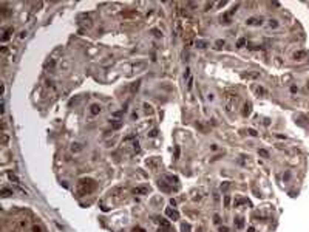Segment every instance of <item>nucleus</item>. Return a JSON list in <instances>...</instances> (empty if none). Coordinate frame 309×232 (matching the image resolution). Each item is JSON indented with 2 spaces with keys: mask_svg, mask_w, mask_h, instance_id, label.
<instances>
[{
  "mask_svg": "<svg viewBox=\"0 0 309 232\" xmlns=\"http://www.w3.org/2000/svg\"><path fill=\"white\" fill-rule=\"evenodd\" d=\"M94 187H96L94 181H91V180H82L81 184H79V192H81V194H90L91 190H94Z\"/></svg>",
  "mask_w": 309,
  "mask_h": 232,
  "instance_id": "f257e3e1",
  "label": "nucleus"
},
{
  "mask_svg": "<svg viewBox=\"0 0 309 232\" xmlns=\"http://www.w3.org/2000/svg\"><path fill=\"white\" fill-rule=\"evenodd\" d=\"M158 186H159V189H162L164 192H172V190L175 189V187H173V186H170V184H169V183L165 181L164 178H162V180H159Z\"/></svg>",
  "mask_w": 309,
  "mask_h": 232,
  "instance_id": "f03ea898",
  "label": "nucleus"
},
{
  "mask_svg": "<svg viewBox=\"0 0 309 232\" xmlns=\"http://www.w3.org/2000/svg\"><path fill=\"white\" fill-rule=\"evenodd\" d=\"M233 104H237V96L227 95V102H226V107H227V111L233 110Z\"/></svg>",
  "mask_w": 309,
  "mask_h": 232,
  "instance_id": "7ed1b4c3",
  "label": "nucleus"
},
{
  "mask_svg": "<svg viewBox=\"0 0 309 232\" xmlns=\"http://www.w3.org/2000/svg\"><path fill=\"white\" fill-rule=\"evenodd\" d=\"M165 215H167L170 220H173V221L175 220H179V214L175 209H172V207H167V209H165Z\"/></svg>",
  "mask_w": 309,
  "mask_h": 232,
  "instance_id": "20e7f679",
  "label": "nucleus"
},
{
  "mask_svg": "<svg viewBox=\"0 0 309 232\" xmlns=\"http://www.w3.org/2000/svg\"><path fill=\"white\" fill-rule=\"evenodd\" d=\"M149 187L147 186H142V187H136V189L133 190V194H136V195H145V194H149Z\"/></svg>",
  "mask_w": 309,
  "mask_h": 232,
  "instance_id": "39448f33",
  "label": "nucleus"
},
{
  "mask_svg": "<svg viewBox=\"0 0 309 232\" xmlns=\"http://www.w3.org/2000/svg\"><path fill=\"white\" fill-rule=\"evenodd\" d=\"M252 111V104L251 102H246L244 104V108H243V116H249Z\"/></svg>",
  "mask_w": 309,
  "mask_h": 232,
  "instance_id": "423d86ee",
  "label": "nucleus"
},
{
  "mask_svg": "<svg viewBox=\"0 0 309 232\" xmlns=\"http://www.w3.org/2000/svg\"><path fill=\"white\" fill-rule=\"evenodd\" d=\"M243 226H244V218L243 217H237V218H235V228L243 229Z\"/></svg>",
  "mask_w": 309,
  "mask_h": 232,
  "instance_id": "0eeeda50",
  "label": "nucleus"
},
{
  "mask_svg": "<svg viewBox=\"0 0 309 232\" xmlns=\"http://www.w3.org/2000/svg\"><path fill=\"white\" fill-rule=\"evenodd\" d=\"M33 232H47V229L43 228L42 223H36V224H33Z\"/></svg>",
  "mask_w": 309,
  "mask_h": 232,
  "instance_id": "6e6552de",
  "label": "nucleus"
},
{
  "mask_svg": "<svg viewBox=\"0 0 309 232\" xmlns=\"http://www.w3.org/2000/svg\"><path fill=\"white\" fill-rule=\"evenodd\" d=\"M101 110L102 108H101V105H97V104H93L91 105V115H99Z\"/></svg>",
  "mask_w": 309,
  "mask_h": 232,
  "instance_id": "1a4fd4ad",
  "label": "nucleus"
},
{
  "mask_svg": "<svg viewBox=\"0 0 309 232\" xmlns=\"http://www.w3.org/2000/svg\"><path fill=\"white\" fill-rule=\"evenodd\" d=\"M247 25H261V19H255V17L249 19V20H247Z\"/></svg>",
  "mask_w": 309,
  "mask_h": 232,
  "instance_id": "9d476101",
  "label": "nucleus"
},
{
  "mask_svg": "<svg viewBox=\"0 0 309 232\" xmlns=\"http://www.w3.org/2000/svg\"><path fill=\"white\" fill-rule=\"evenodd\" d=\"M158 221H159V224H161V228H162V229H170L169 221H165L164 218H158Z\"/></svg>",
  "mask_w": 309,
  "mask_h": 232,
  "instance_id": "9b49d317",
  "label": "nucleus"
},
{
  "mask_svg": "<svg viewBox=\"0 0 309 232\" xmlns=\"http://www.w3.org/2000/svg\"><path fill=\"white\" fill-rule=\"evenodd\" d=\"M8 141H9L8 133L6 132H2V146H8Z\"/></svg>",
  "mask_w": 309,
  "mask_h": 232,
  "instance_id": "f8f14e48",
  "label": "nucleus"
},
{
  "mask_svg": "<svg viewBox=\"0 0 309 232\" xmlns=\"http://www.w3.org/2000/svg\"><path fill=\"white\" fill-rule=\"evenodd\" d=\"M11 33H12V28H9V29H8V31H6V33H5V36L2 37V42H6V40H8V39H9V37H11Z\"/></svg>",
  "mask_w": 309,
  "mask_h": 232,
  "instance_id": "ddd939ff",
  "label": "nucleus"
},
{
  "mask_svg": "<svg viewBox=\"0 0 309 232\" xmlns=\"http://www.w3.org/2000/svg\"><path fill=\"white\" fill-rule=\"evenodd\" d=\"M2 195L3 196H9V195H12V190L8 189V187H3V189H2Z\"/></svg>",
  "mask_w": 309,
  "mask_h": 232,
  "instance_id": "4468645a",
  "label": "nucleus"
},
{
  "mask_svg": "<svg viewBox=\"0 0 309 232\" xmlns=\"http://www.w3.org/2000/svg\"><path fill=\"white\" fill-rule=\"evenodd\" d=\"M8 178H9V180H11V181H14V183H19V178H17V176H16V175H14V173H12V172H11V170H9V172H8Z\"/></svg>",
  "mask_w": 309,
  "mask_h": 232,
  "instance_id": "2eb2a0df",
  "label": "nucleus"
},
{
  "mask_svg": "<svg viewBox=\"0 0 309 232\" xmlns=\"http://www.w3.org/2000/svg\"><path fill=\"white\" fill-rule=\"evenodd\" d=\"M197 47L198 48H206V47H207V42H206V40H198L197 42Z\"/></svg>",
  "mask_w": 309,
  "mask_h": 232,
  "instance_id": "dca6fc26",
  "label": "nucleus"
},
{
  "mask_svg": "<svg viewBox=\"0 0 309 232\" xmlns=\"http://www.w3.org/2000/svg\"><path fill=\"white\" fill-rule=\"evenodd\" d=\"M305 54H306L305 51H297L295 54H294V57H295V59H298V61H300V59H301L303 56H305Z\"/></svg>",
  "mask_w": 309,
  "mask_h": 232,
  "instance_id": "f3484780",
  "label": "nucleus"
},
{
  "mask_svg": "<svg viewBox=\"0 0 309 232\" xmlns=\"http://www.w3.org/2000/svg\"><path fill=\"white\" fill-rule=\"evenodd\" d=\"M255 91H257L258 95H266V90L261 88V87H255Z\"/></svg>",
  "mask_w": 309,
  "mask_h": 232,
  "instance_id": "a211bd4d",
  "label": "nucleus"
},
{
  "mask_svg": "<svg viewBox=\"0 0 309 232\" xmlns=\"http://www.w3.org/2000/svg\"><path fill=\"white\" fill-rule=\"evenodd\" d=\"M81 149H82V147H81V144H77V142H76V144H73V147H71L73 152H79Z\"/></svg>",
  "mask_w": 309,
  "mask_h": 232,
  "instance_id": "6ab92c4d",
  "label": "nucleus"
},
{
  "mask_svg": "<svg viewBox=\"0 0 309 232\" xmlns=\"http://www.w3.org/2000/svg\"><path fill=\"white\" fill-rule=\"evenodd\" d=\"M181 229H183V232H190V226H189V224H185V223H183Z\"/></svg>",
  "mask_w": 309,
  "mask_h": 232,
  "instance_id": "aec40b11",
  "label": "nucleus"
},
{
  "mask_svg": "<svg viewBox=\"0 0 309 232\" xmlns=\"http://www.w3.org/2000/svg\"><path fill=\"white\" fill-rule=\"evenodd\" d=\"M244 45H246V39H240V40H238V43H237V47H240V48H241V47H244Z\"/></svg>",
  "mask_w": 309,
  "mask_h": 232,
  "instance_id": "412c9836",
  "label": "nucleus"
},
{
  "mask_svg": "<svg viewBox=\"0 0 309 232\" xmlns=\"http://www.w3.org/2000/svg\"><path fill=\"white\" fill-rule=\"evenodd\" d=\"M269 26H271V28H277L278 26V22L277 20H269Z\"/></svg>",
  "mask_w": 309,
  "mask_h": 232,
  "instance_id": "4be33fe9",
  "label": "nucleus"
},
{
  "mask_svg": "<svg viewBox=\"0 0 309 232\" xmlns=\"http://www.w3.org/2000/svg\"><path fill=\"white\" fill-rule=\"evenodd\" d=\"M229 204H230V196L226 195V196H224V206H226V207H229Z\"/></svg>",
  "mask_w": 309,
  "mask_h": 232,
  "instance_id": "5701e85b",
  "label": "nucleus"
},
{
  "mask_svg": "<svg viewBox=\"0 0 309 232\" xmlns=\"http://www.w3.org/2000/svg\"><path fill=\"white\" fill-rule=\"evenodd\" d=\"M258 153H260V155H261V156H264V158H269V153H267V152H266V150H263V149H261V150H260V152H258Z\"/></svg>",
  "mask_w": 309,
  "mask_h": 232,
  "instance_id": "b1692460",
  "label": "nucleus"
},
{
  "mask_svg": "<svg viewBox=\"0 0 309 232\" xmlns=\"http://www.w3.org/2000/svg\"><path fill=\"white\" fill-rule=\"evenodd\" d=\"M138 87H139V81L135 82L133 85H131V91H136V90H138Z\"/></svg>",
  "mask_w": 309,
  "mask_h": 232,
  "instance_id": "393cba45",
  "label": "nucleus"
},
{
  "mask_svg": "<svg viewBox=\"0 0 309 232\" xmlns=\"http://www.w3.org/2000/svg\"><path fill=\"white\" fill-rule=\"evenodd\" d=\"M247 133H249L251 136H257V132H255L253 129H249V130H247Z\"/></svg>",
  "mask_w": 309,
  "mask_h": 232,
  "instance_id": "a878e982",
  "label": "nucleus"
},
{
  "mask_svg": "<svg viewBox=\"0 0 309 232\" xmlns=\"http://www.w3.org/2000/svg\"><path fill=\"white\" fill-rule=\"evenodd\" d=\"M224 45V40H217V48H221Z\"/></svg>",
  "mask_w": 309,
  "mask_h": 232,
  "instance_id": "bb28decb",
  "label": "nucleus"
},
{
  "mask_svg": "<svg viewBox=\"0 0 309 232\" xmlns=\"http://www.w3.org/2000/svg\"><path fill=\"white\" fill-rule=\"evenodd\" d=\"M219 232H229V228H226V226H221V228H219Z\"/></svg>",
  "mask_w": 309,
  "mask_h": 232,
  "instance_id": "cd10ccee",
  "label": "nucleus"
},
{
  "mask_svg": "<svg viewBox=\"0 0 309 232\" xmlns=\"http://www.w3.org/2000/svg\"><path fill=\"white\" fill-rule=\"evenodd\" d=\"M156 135H158V132H156V130H151V132L149 133V136H151V138H153V136H156Z\"/></svg>",
  "mask_w": 309,
  "mask_h": 232,
  "instance_id": "c85d7f7f",
  "label": "nucleus"
},
{
  "mask_svg": "<svg viewBox=\"0 0 309 232\" xmlns=\"http://www.w3.org/2000/svg\"><path fill=\"white\" fill-rule=\"evenodd\" d=\"M213 220H215V223H217V224H219V221H221V220H219V215H215Z\"/></svg>",
  "mask_w": 309,
  "mask_h": 232,
  "instance_id": "c756f323",
  "label": "nucleus"
},
{
  "mask_svg": "<svg viewBox=\"0 0 309 232\" xmlns=\"http://www.w3.org/2000/svg\"><path fill=\"white\" fill-rule=\"evenodd\" d=\"M229 186H230L229 183H226V184H223V186H221V189H223V190H227V189H229Z\"/></svg>",
  "mask_w": 309,
  "mask_h": 232,
  "instance_id": "7c9ffc66",
  "label": "nucleus"
},
{
  "mask_svg": "<svg viewBox=\"0 0 309 232\" xmlns=\"http://www.w3.org/2000/svg\"><path fill=\"white\" fill-rule=\"evenodd\" d=\"M133 232H145V231L142 229V228H135V229H133Z\"/></svg>",
  "mask_w": 309,
  "mask_h": 232,
  "instance_id": "2f4dec72",
  "label": "nucleus"
},
{
  "mask_svg": "<svg viewBox=\"0 0 309 232\" xmlns=\"http://www.w3.org/2000/svg\"><path fill=\"white\" fill-rule=\"evenodd\" d=\"M247 232H255V229H253V228H252V226H251V228H249V229H247Z\"/></svg>",
  "mask_w": 309,
  "mask_h": 232,
  "instance_id": "473e14b6",
  "label": "nucleus"
},
{
  "mask_svg": "<svg viewBox=\"0 0 309 232\" xmlns=\"http://www.w3.org/2000/svg\"><path fill=\"white\" fill-rule=\"evenodd\" d=\"M198 232H203V231H201V229H199V231H198Z\"/></svg>",
  "mask_w": 309,
  "mask_h": 232,
  "instance_id": "72a5a7b5",
  "label": "nucleus"
}]
</instances>
